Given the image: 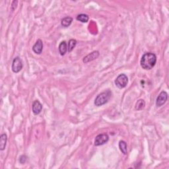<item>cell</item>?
Segmentation results:
<instances>
[{
    "mask_svg": "<svg viewBox=\"0 0 169 169\" xmlns=\"http://www.w3.org/2000/svg\"><path fill=\"white\" fill-rule=\"evenodd\" d=\"M119 147L124 155L127 154V144L124 141H120L119 143Z\"/></svg>",
    "mask_w": 169,
    "mask_h": 169,
    "instance_id": "14",
    "label": "cell"
},
{
    "mask_svg": "<svg viewBox=\"0 0 169 169\" xmlns=\"http://www.w3.org/2000/svg\"><path fill=\"white\" fill-rule=\"evenodd\" d=\"M42 105L39 101H35L33 104V112L34 114L37 115L40 113V112L42 111Z\"/></svg>",
    "mask_w": 169,
    "mask_h": 169,
    "instance_id": "9",
    "label": "cell"
},
{
    "mask_svg": "<svg viewBox=\"0 0 169 169\" xmlns=\"http://www.w3.org/2000/svg\"><path fill=\"white\" fill-rule=\"evenodd\" d=\"M89 16L85 14H80L77 17V20L82 22V23H87L89 21Z\"/></svg>",
    "mask_w": 169,
    "mask_h": 169,
    "instance_id": "15",
    "label": "cell"
},
{
    "mask_svg": "<svg viewBox=\"0 0 169 169\" xmlns=\"http://www.w3.org/2000/svg\"><path fill=\"white\" fill-rule=\"evenodd\" d=\"M127 83H128V78L125 74L120 75L115 80V84L119 89L126 87Z\"/></svg>",
    "mask_w": 169,
    "mask_h": 169,
    "instance_id": "3",
    "label": "cell"
},
{
    "mask_svg": "<svg viewBox=\"0 0 169 169\" xmlns=\"http://www.w3.org/2000/svg\"><path fill=\"white\" fill-rule=\"evenodd\" d=\"M67 50H68V47H67V43L66 41H62L59 45V51L62 56L65 55Z\"/></svg>",
    "mask_w": 169,
    "mask_h": 169,
    "instance_id": "11",
    "label": "cell"
},
{
    "mask_svg": "<svg viewBox=\"0 0 169 169\" xmlns=\"http://www.w3.org/2000/svg\"><path fill=\"white\" fill-rule=\"evenodd\" d=\"M157 62V57L153 53L148 52L143 54L141 59V66L145 70L151 69L155 66Z\"/></svg>",
    "mask_w": 169,
    "mask_h": 169,
    "instance_id": "1",
    "label": "cell"
},
{
    "mask_svg": "<svg viewBox=\"0 0 169 169\" xmlns=\"http://www.w3.org/2000/svg\"><path fill=\"white\" fill-rule=\"evenodd\" d=\"M73 21V19L70 17H67L63 18L61 21V24L63 27H68L71 24Z\"/></svg>",
    "mask_w": 169,
    "mask_h": 169,
    "instance_id": "12",
    "label": "cell"
},
{
    "mask_svg": "<svg viewBox=\"0 0 169 169\" xmlns=\"http://www.w3.org/2000/svg\"><path fill=\"white\" fill-rule=\"evenodd\" d=\"M23 68V63L19 57H16L12 63V70L14 73H19Z\"/></svg>",
    "mask_w": 169,
    "mask_h": 169,
    "instance_id": "5",
    "label": "cell"
},
{
    "mask_svg": "<svg viewBox=\"0 0 169 169\" xmlns=\"http://www.w3.org/2000/svg\"><path fill=\"white\" fill-rule=\"evenodd\" d=\"M76 44H77V41L76 40L74 39H71L69 41V43H68V52H71V51L74 49V48L75 47Z\"/></svg>",
    "mask_w": 169,
    "mask_h": 169,
    "instance_id": "16",
    "label": "cell"
},
{
    "mask_svg": "<svg viewBox=\"0 0 169 169\" xmlns=\"http://www.w3.org/2000/svg\"><path fill=\"white\" fill-rule=\"evenodd\" d=\"M99 52L98 51H94V52H91L90 54H89L87 56H85L83 60V62L84 63H87L88 62H90L91 61L96 60L98 56H99Z\"/></svg>",
    "mask_w": 169,
    "mask_h": 169,
    "instance_id": "7",
    "label": "cell"
},
{
    "mask_svg": "<svg viewBox=\"0 0 169 169\" xmlns=\"http://www.w3.org/2000/svg\"><path fill=\"white\" fill-rule=\"evenodd\" d=\"M168 95L165 91H162L158 96L157 101H156V104L158 107L162 106L167 101Z\"/></svg>",
    "mask_w": 169,
    "mask_h": 169,
    "instance_id": "6",
    "label": "cell"
},
{
    "mask_svg": "<svg viewBox=\"0 0 169 169\" xmlns=\"http://www.w3.org/2000/svg\"><path fill=\"white\" fill-rule=\"evenodd\" d=\"M145 106V102L144 101V100L140 99V100L138 101V102L136 103L135 108L136 110H143V108H144Z\"/></svg>",
    "mask_w": 169,
    "mask_h": 169,
    "instance_id": "13",
    "label": "cell"
},
{
    "mask_svg": "<svg viewBox=\"0 0 169 169\" xmlns=\"http://www.w3.org/2000/svg\"><path fill=\"white\" fill-rule=\"evenodd\" d=\"M27 157H26V156L22 155L21 157H20L19 162H20V163H21V164H25V162L27 161Z\"/></svg>",
    "mask_w": 169,
    "mask_h": 169,
    "instance_id": "17",
    "label": "cell"
},
{
    "mask_svg": "<svg viewBox=\"0 0 169 169\" xmlns=\"http://www.w3.org/2000/svg\"><path fill=\"white\" fill-rule=\"evenodd\" d=\"M42 50H43V42L40 39H39L33 46V50L35 54H40L42 52Z\"/></svg>",
    "mask_w": 169,
    "mask_h": 169,
    "instance_id": "8",
    "label": "cell"
},
{
    "mask_svg": "<svg viewBox=\"0 0 169 169\" xmlns=\"http://www.w3.org/2000/svg\"><path fill=\"white\" fill-rule=\"evenodd\" d=\"M111 94V92L108 90L103 92H101V94L98 95L95 101V106H101L102 105L106 104L108 100L110 99Z\"/></svg>",
    "mask_w": 169,
    "mask_h": 169,
    "instance_id": "2",
    "label": "cell"
},
{
    "mask_svg": "<svg viewBox=\"0 0 169 169\" xmlns=\"http://www.w3.org/2000/svg\"><path fill=\"white\" fill-rule=\"evenodd\" d=\"M108 140H109V137H108L107 134H105V133L99 134L95 138V145L99 146V145H104L108 141Z\"/></svg>",
    "mask_w": 169,
    "mask_h": 169,
    "instance_id": "4",
    "label": "cell"
},
{
    "mask_svg": "<svg viewBox=\"0 0 169 169\" xmlns=\"http://www.w3.org/2000/svg\"><path fill=\"white\" fill-rule=\"evenodd\" d=\"M7 135L5 134H2L0 137V149L3 151L4 150L6 146V143H7Z\"/></svg>",
    "mask_w": 169,
    "mask_h": 169,
    "instance_id": "10",
    "label": "cell"
}]
</instances>
